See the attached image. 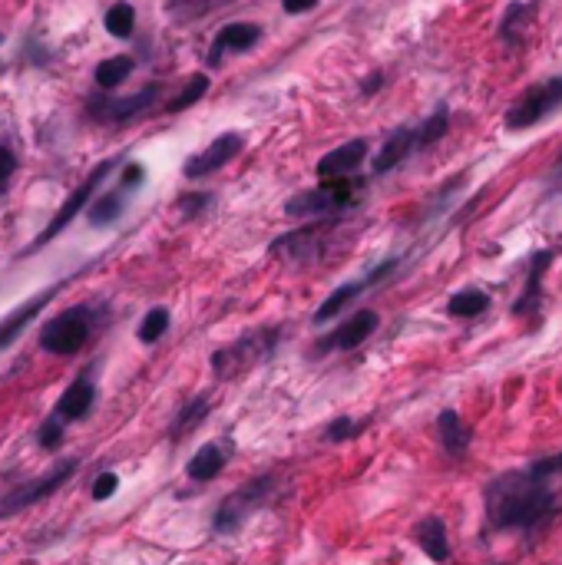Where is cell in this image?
<instances>
[{
	"label": "cell",
	"instance_id": "603a6c76",
	"mask_svg": "<svg viewBox=\"0 0 562 565\" xmlns=\"http://www.w3.org/2000/svg\"><path fill=\"white\" fill-rule=\"evenodd\" d=\"M371 285H374V281L364 275L361 281H348V285L334 288L331 295L321 301V308L311 314V321H315V324H328L331 318H338V314L348 308L351 301H358V298L364 295V288H371Z\"/></svg>",
	"mask_w": 562,
	"mask_h": 565
},
{
	"label": "cell",
	"instance_id": "52a82bcc",
	"mask_svg": "<svg viewBox=\"0 0 562 565\" xmlns=\"http://www.w3.org/2000/svg\"><path fill=\"white\" fill-rule=\"evenodd\" d=\"M556 110H562V76H553V80L536 83L533 90H526L520 100H516L510 110H506V129L520 133V129H533L536 123H543L546 116H553Z\"/></svg>",
	"mask_w": 562,
	"mask_h": 565
},
{
	"label": "cell",
	"instance_id": "f546056e",
	"mask_svg": "<svg viewBox=\"0 0 562 565\" xmlns=\"http://www.w3.org/2000/svg\"><path fill=\"white\" fill-rule=\"evenodd\" d=\"M205 93H209V76H205V73H196V76H192V80H189L186 86H182V93H179L176 100H172V103L166 106V110H169V113H182V110H189V106H196Z\"/></svg>",
	"mask_w": 562,
	"mask_h": 565
},
{
	"label": "cell",
	"instance_id": "7a4b0ae2",
	"mask_svg": "<svg viewBox=\"0 0 562 565\" xmlns=\"http://www.w3.org/2000/svg\"><path fill=\"white\" fill-rule=\"evenodd\" d=\"M278 476L275 473H258L245 486L232 490L229 496L215 506L212 513V532L215 536H235L258 509H268L278 499Z\"/></svg>",
	"mask_w": 562,
	"mask_h": 565
},
{
	"label": "cell",
	"instance_id": "4dcf8cb0",
	"mask_svg": "<svg viewBox=\"0 0 562 565\" xmlns=\"http://www.w3.org/2000/svg\"><path fill=\"white\" fill-rule=\"evenodd\" d=\"M106 30H110L113 37H120V40H126V37H133V27H136V10L129 7V4H116V7H110L106 10Z\"/></svg>",
	"mask_w": 562,
	"mask_h": 565
},
{
	"label": "cell",
	"instance_id": "74e56055",
	"mask_svg": "<svg viewBox=\"0 0 562 565\" xmlns=\"http://www.w3.org/2000/svg\"><path fill=\"white\" fill-rule=\"evenodd\" d=\"M14 169H17L14 152H10L7 146H0V182H7L10 176H14Z\"/></svg>",
	"mask_w": 562,
	"mask_h": 565
},
{
	"label": "cell",
	"instance_id": "8fae6325",
	"mask_svg": "<svg viewBox=\"0 0 562 565\" xmlns=\"http://www.w3.org/2000/svg\"><path fill=\"white\" fill-rule=\"evenodd\" d=\"M553 258H556L553 248H539V252L529 258V275H526L523 295L513 304V318L539 314V308H543V278H546L549 265H553Z\"/></svg>",
	"mask_w": 562,
	"mask_h": 565
},
{
	"label": "cell",
	"instance_id": "1f68e13d",
	"mask_svg": "<svg viewBox=\"0 0 562 565\" xmlns=\"http://www.w3.org/2000/svg\"><path fill=\"white\" fill-rule=\"evenodd\" d=\"M169 321H172V314L166 308H153L143 318V324H139V341H143V344H156L162 334L169 331Z\"/></svg>",
	"mask_w": 562,
	"mask_h": 565
},
{
	"label": "cell",
	"instance_id": "ba28073f",
	"mask_svg": "<svg viewBox=\"0 0 562 565\" xmlns=\"http://www.w3.org/2000/svg\"><path fill=\"white\" fill-rule=\"evenodd\" d=\"M113 166H116V159H106V162H100V166H96V169L90 172V176H86V179L80 182V186H77V192H73L70 199L60 205V212L53 215V219H50V225L43 228V232H40V238H37L34 245L27 248V252H37L40 245L53 242V238H57V235L63 232V228H67V225H70L73 219H77V215L83 212V205L90 202V195L96 192V186H100V182L106 179V172H110Z\"/></svg>",
	"mask_w": 562,
	"mask_h": 565
},
{
	"label": "cell",
	"instance_id": "5b68a950",
	"mask_svg": "<svg viewBox=\"0 0 562 565\" xmlns=\"http://www.w3.org/2000/svg\"><path fill=\"white\" fill-rule=\"evenodd\" d=\"M90 334H93V308L77 304V308L63 311V314H57V318H50L47 324H43L40 347L53 357H73L86 347Z\"/></svg>",
	"mask_w": 562,
	"mask_h": 565
},
{
	"label": "cell",
	"instance_id": "9c48e42d",
	"mask_svg": "<svg viewBox=\"0 0 562 565\" xmlns=\"http://www.w3.org/2000/svg\"><path fill=\"white\" fill-rule=\"evenodd\" d=\"M334 225H338V219H318L305 228H298V232L275 238V242L268 245V252L275 258H285V262H295V265L311 262V258H318V252H321V238L328 235Z\"/></svg>",
	"mask_w": 562,
	"mask_h": 565
},
{
	"label": "cell",
	"instance_id": "484cf974",
	"mask_svg": "<svg viewBox=\"0 0 562 565\" xmlns=\"http://www.w3.org/2000/svg\"><path fill=\"white\" fill-rule=\"evenodd\" d=\"M447 133H450V110H447V106H437V113L417 129V149L437 146Z\"/></svg>",
	"mask_w": 562,
	"mask_h": 565
},
{
	"label": "cell",
	"instance_id": "d6986e66",
	"mask_svg": "<svg viewBox=\"0 0 562 565\" xmlns=\"http://www.w3.org/2000/svg\"><path fill=\"white\" fill-rule=\"evenodd\" d=\"M437 437L443 443V450H447V456L460 460V456H467V450H470L473 430L463 423V417L457 414V410H440L437 414Z\"/></svg>",
	"mask_w": 562,
	"mask_h": 565
},
{
	"label": "cell",
	"instance_id": "d6a6232c",
	"mask_svg": "<svg viewBox=\"0 0 562 565\" xmlns=\"http://www.w3.org/2000/svg\"><path fill=\"white\" fill-rule=\"evenodd\" d=\"M120 215H123V195L120 192H110V195H103V199L90 209V222L103 228V225H113L116 219H120Z\"/></svg>",
	"mask_w": 562,
	"mask_h": 565
},
{
	"label": "cell",
	"instance_id": "4316f807",
	"mask_svg": "<svg viewBox=\"0 0 562 565\" xmlns=\"http://www.w3.org/2000/svg\"><path fill=\"white\" fill-rule=\"evenodd\" d=\"M371 417L367 420H354V417H334L328 427H324V440L328 443H348V440H358L361 433L371 427Z\"/></svg>",
	"mask_w": 562,
	"mask_h": 565
},
{
	"label": "cell",
	"instance_id": "d4e9b609",
	"mask_svg": "<svg viewBox=\"0 0 562 565\" xmlns=\"http://www.w3.org/2000/svg\"><path fill=\"white\" fill-rule=\"evenodd\" d=\"M486 308H490V295L480 291V288L457 291V295H453L450 304H447L450 318H480Z\"/></svg>",
	"mask_w": 562,
	"mask_h": 565
},
{
	"label": "cell",
	"instance_id": "ac0fdd59",
	"mask_svg": "<svg viewBox=\"0 0 562 565\" xmlns=\"http://www.w3.org/2000/svg\"><path fill=\"white\" fill-rule=\"evenodd\" d=\"M225 463H229V450L222 443H202V447L192 453V460L186 463V476L192 483H212L215 476H222Z\"/></svg>",
	"mask_w": 562,
	"mask_h": 565
},
{
	"label": "cell",
	"instance_id": "cb8c5ba5",
	"mask_svg": "<svg viewBox=\"0 0 562 565\" xmlns=\"http://www.w3.org/2000/svg\"><path fill=\"white\" fill-rule=\"evenodd\" d=\"M209 410H212V397H209V394H196L186 407L179 410L176 420H172L169 440H172V443H179L182 437H186V433H192L205 417H209Z\"/></svg>",
	"mask_w": 562,
	"mask_h": 565
},
{
	"label": "cell",
	"instance_id": "5bb4252c",
	"mask_svg": "<svg viewBox=\"0 0 562 565\" xmlns=\"http://www.w3.org/2000/svg\"><path fill=\"white\" fill-rule=\"evenodd\" d=\"M258 40H262V27L252 24V20H242V24H225L219 34H215L212 47H209V57L205 60H209V67H219L222 57L229 50L245 53V50H252Z\"/></svg>",
	"mask_w": 562,
	"mask_h": 565
},
{
	"label": "cell",
	"instance_id": "8d00e7d4",
	"mask_svg": "<svg viewBox=\"0 0 562 565\" xmlns=\"http://www.w3.org/2000/svg\"><path fill=\"white\" fill-rule=\"evenodd\" d=\"M146 179V169L139 166V162H129V166L123 169V186L126 189H139V182Z\"/></svg>",
	"mask_w": 562,
	"mask_h": 565
},
{
	"label": "cell",
	"instance_id": "44dd1931",
	"mask_svg": "<svg viewBox=\"0 0 562 565\" xmlns=\"http://www.w3.org/2000/svg\"><path fill=\"white\" fill-rule=\"evenodd\" d=\"M414 149H417V129H407V126L394 129V133L387 136V143L381 146V152L374 156V176H387V172L401 166Z\"/></svg>",
	"mask_w": 562,
	"mask_h": 565
},
{
	"label": "cell",
	"instance_id": "ab89813d",
	"mask_svg": "<svg viewBox=\"0 0 562 565\" xmlns=\"http://www.w3.org/2000/svg\"><path fill=\"white\" fill-rule=\"evenodd\" d=\"M381 86H384V73H371V76H367V83L361 86V90H364V96H371L374 90H381Z\"/></svg>",
	"mask_w": 562,
	"mask_h": 565
},
{
	"label": "cell",
	"instance_id": "2e32d148",
	"mask_svg": "<svg viewBox=\"0 0 562 565\" xmlns=\"http://www.w3.org/2000/svg\"><path fill=\"white\" fill-rule=\"evenodd\" d=\"M159 96V86H146V90H139L136 96H126V100H106V103H93V116L96 119H106V123H126V119H133L146 110V106H153Z\"/></svg>",
	"mask_w": 562,
	"mask_h": 565
},
{
	"label": "cell",
	"instance_id": "7c38bea8",
	"mask_svg": "<svg viewBox=\"0 0 562 565\" xmlns=\"http://www.w3.org/2000/svg\"><path fill=\"white\" fill-rule=\"evenodd\" d=\"M377 331V314L374 311H358L354 318H348L338 331H331L328 338L318 341L315 354H331V351H354L361 347L371 334Z\"/></svg>",
	"mask_w": 562,
	"mask_h": 565
},
{
	"label": "cell",
	"instance_id": "60d3db41",
	"mask_svg": "<svg viewBox=\"0 0 562 565\" xmlns=\"http://www.w3.org/2000/svg\"><path fill=\"white\" fill-rule=\"evenodd\" d=\"M556 172H559V176H562V162H559V166H556Z\"/></svg>",
	"mask_w": 562,
	"mask_h": 565
},
{
	"label": "cell",
	"instance_id": "e575fe53",
	"mask_svg": "<svg viewBox=\"0 0 562 565\" xmlns=\"http://www.w3.org/2000/svg\"><path fill=\"white\" fill-rule=\"evenodd\" d=\"M116 490H120V476H116L113 470H106V473H100V476L93 480L90 496L96 499V503H106V499H110Z\"/></svg>",
	"mask_w": 562,
	"mask_h": 565
},
{
	"label": "cell",
	"instance_id": "e0dca14e",
	"mask_svg": "<svg viewBox=\"0 0 562 565\" xmlns=\"http://www.w3.org/2000/svg\"><path fill=\"white\" fill-rule=\"evenodd\" d=\"M414 539H417V546L427 559H434L437 565L450 562V536H447V523H443L440 516L420 519L417 529H414Z\"/></svg>",
	"mask_w": 562,
	"mask_h": 565
},
{
	"label": "cell",
	"instance_id": "8992f818",
	"mask_svg": "<svg viewBox=\"0 0 562 565\" xmlns=\"http://www.w3.org/2000/svg\"><path fill=\"white\" fill-rule=\"evenodd\" d=\"M80 470V460H63L53 466L50 473L37 476V480H27V483H17L14 490H7L0 496V519H10L17 513H24V509L43 503V499H50L57 490H63L73 476Z\"/></svg>",
	"mask_w": 562,
	"mask_h": 565
},
{
	"label": "cell",
	"instance_id": "3957f363",
	"mask_svg": "<svg viewBox=\"0 0 562 565\" xmlns=\"http://www.w3.org/2000/svg\"><path fill=\"white\" fill-rule=\"evenodd\" d=\"M361 192H364V179H354V176L321 179L318 189L291 195L285 202V212L298 215V219H334L338 212L351 209Z\"/></svg>",
	"mask_w": 562,
	"mask_h": 565
},
{
	"label": "cell",
	"instance_id": "83f0119b",
	"mask_svg": "<svg viewBox=\"0 0 562 565\" xmlns=\"http://www.w3.org/2000/svg\"><path fill=\"white\" fill-rule=\"evenodd\" d=\"M133 57H113V60H103L100 67H96V83L103 86V90H113V86H120L129 73H133Z\"/></svg>",
	"mask_w": 562,
	"mask_h": 565
},
{
	"label": "cell",
	"instance_id": "277c9868",
	"mask_svg": "<svg viewBox=\"0 0 562 565\" xmlns=\"http://www.w3.org/2000/svg\"><path fill=\"white\" fill-rule=\"evenodd\" d=\"M281 341V328H255L242 334L239 341L219 347V351L212 354V374L219 380H229L235 374L248 371V367L262 364L265 357L275 354V347Z\"/></svg>",
	"mask_w": 562,
	"mask_h": 565
},
{
	"label": "cell",
	"instance_id": "d590c367",
	"mask_svg": "<svg viewBox=\"0 0 562 565\" xmlns=\"http://www.w3.org/2000/svg\"><path fill=\"white\" fill-rule=\"evenodd\" d=\"M212 205V195L209 192H192V195H182L179 199V209L186 219H192V215H199L202 209H209Z\"/></svg>",
	"mask_w": 562,
	"mask_h": 565
},
{
	"label": "cell",
	"instance_id": "f1b7e54d",
	"mask_svg": "<svg viewBox=\"0 0 562 565\" xmlns=\"http://www.w3.org/2000/svg\"><path fill=\"white\" fill-rule=\"evenodd\" d=\"M225 4H232V0H169V14L176 20H199Z\"/></svg>",
	"mask_w": 562,
	"mask_h": 565
},
{
	"label": "cell",
	"instance_id": "7402d4cb",
	"mask_svg": "<svg viewBox=\"0 0 562 565\" xmlns=\"http://www.w3.org/2000/svg\"><path fill=\"white\" fill-rule=\"evenodd\" d=\"M536 10H539L536 0H513V4L506 7V14L500 20V37L506 40V47H520L526 27L533 24Z\"/></svg>",
	"mask_w": 562,
	"mask_h": 565
},
{
	"label": "cell",
	"instance_id": "ffe728a7",
	"mask_svg": "<svg viewBox=\"0 0 562 565\" xmlns=\"http://www.w3.org/2000/svg\"><path fill=\"white\" fill-rule=\"evenodd\" d=\"M53 298H57V288H47V291H40L37 298H30V301L24 304V308L10 314L7 321H0V351H7V347L14 344V341L20 338V334H24V328H27V324L34 321L37 314H40L43 308H47V304H50Z\"/></svg>",
	"mask_w": 562,
	"mask_h": 565
},
{
	"label": "cell",
	"instance_id": "9a60e30c",
	"mask_svg": "<svg viewBox=\"0 0 562 565\" xmlns=\"http://www.w3.org/2000/svg\"><path fill=\"white\" fill-rule=\"evenodd\" d=\"M367 159V139H351L338 149H331L318 166H315V176L318 179H341V176H351L358 172V166Z\"/></svg>",
	"mask_w": 562,
	"mask_h": 565
},
{
	"label": "cell",
	"instance_id": "30bf717a",
	"mask_svg": "<svg viewBox=\"0 0 562 565\" xmlns=\"http://www.w3.org/2000/svg\"><path fill=\"white\" fill-rule=\"evenodd\" d=\"M242 149H245L242 133H222V136H215L209 146H205L202 152H196V156H192L186 166H182V176H186V179L212 176V172H219L222 166H229V162L239 156Z\"/></svg>",
	"mask_w": 562,
	"mask_h": 565
},
{
	"label": "cell",
	"instance_id": "836d02e7",
	"mask_svg": "<svg viewBox=\"0 0 562 565\" xmlns=\"http://www.w3.org/2000/svg\"><path fill=\"white\" fill-rule=\"evenodd\" d=\"M63 433H67V423H60L57 417L50 414L47 420H43V427L37 430V443L47 453H57L63 447Z\"/></svg>",
	"mask_w": 562,
	"mask_h": 565
},
{
	"label": "cell",
	"instance_id": "f35d334b",
	"mask_svg": "<svg viewBox=\"0 0 562 565\" xmlns=\"http://www.w3.org/2000/svg\"><path fill=\"white\" fill-rule=\"evenodd\" d=\"M285 14H308V10L318 7V0H281Z\"/></svg>",
	"mask_w": 562,
	"mask_h": 565
},
{
	"label": "cell",
	"instance_id": "4fadbf2b",
	"mask_svg": "<svg viewBox=\"0 0 562 565\" xmlns=\"http://www.w3.org/2000/svg\"><path fill=\"white\" fill-rule=\"evenodd\" d=\"M93 404H96V384L90 380V371H80V377L60 394L57 407H53V417L70 427V423H77L90 414Z\"/></svg>",
	"mask_w": 562,
	"mask_h": 565
},
{
	"label": "cell",
	"instance_id": "6da1fadb",
	"mask_svg": "<svg viewBox=\"0 0 562 565\" xmlns=\"http://www.w3.org/2000/svg\"><path fill=\"white\" fill-rule=\"evenodd\" d=\"M562 450L523 470L493 476L483 490V513L490 532L539 536L562 516Z\"/></svg>",
	"mask_w": 562,
	"mask_h": 565
}]
</instances>
